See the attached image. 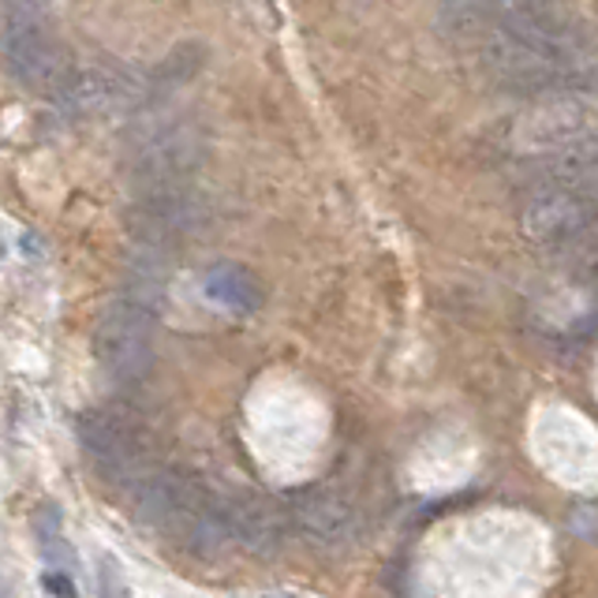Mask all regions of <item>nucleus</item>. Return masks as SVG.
Segmentation results:
<instances>
[{
    "label": "nucleus",
    "instance_id": "f257e3e1",
    "mask_svg": "<svg viewBox=\"0 0 598 598\" xmlns=\"http://www.w3.org/2000/svg\"><path fill=\"white\" fill-rule=\"evenodd\" d=\"M487 72L520 98L587 101L598 98V50L573 19L531 8L498 19L482 45Z\"/></svg>",
    "mask_w": 598,
    "mask_h": 598
},
{
    "label": "nucleus",
    "instance_id": "f03ea898",
    "mask_svg": "<svg viewBox=\"0 0 598 598\" xmlns=\"http://www.w3.org/2000/svg\"><path fill=\"white\" fill-rule=\"evenodd\" d=\"M206 157V139L195 123H154L131 146V176L139 195L192 184V173Z\"/></svg>",
    "mask_w": 598,
    "mask_h": 598
},
{
    "label": "nucleus",
    "instance_id": "7ed1b4c3",
    "mask_svg": "<svg viewBox=\"0 0 598 598\" xmlns=\"http://www.w3.org/2000/svg\"><path fill=\"white\" fill-rule=\"evenodd\" d=\"M94 356L112 382H139L154 363V307L117 300L94 329Z\"/></svg>",
    "mask_w": 598,
    "mask_h": 598
},
{
    "label": "nucleus",
    "instance_id": "20e7f679",
    "mask_svg": "<svg viewBox=\"0 0 598 598\" xmlns=\"http://www.w3.org/2000/svg\"><path fill=\"white\" fill-rule=\"evenodd\" d=\"M289 520L303 539H311L318 546H340L359 531V509L345 493L326 487H307L292 493Z\"/></svg>",
    "mask_w": 598,
    "mask_h": 598
},
{
    "label": "nucleus",
    "instance_id": "39448f33",
    "mask_svg": "<svg viewBox=\"0 0 598 598\" xmlns=\"http://www.w3.org/2000/svg\"><path fill=\"white\" fill-rule=\"evenodd\" d=\"M221 512L225 524H229V535L243 550H251L259 557H270L281 550L284 517L270 498H262V493H229V498H221Z\"/></svg>",
    "mask_w": 598,
    "mask_h": 598
},
{
    "label": "nucleus",
    "instance_id": "423d86ee",
    "mask_svg": "<svg viewBox=\"0 0 598 598\" xmlns=\"http://www.w3.org/2000/svg\"><path fill=\"white\" fill-rule=\"evenodd\" d=\"M203 292L214 303H221L225 311H236V315H251V311L262 307V289L254 281L251 270L236 262H217L203 273Z\"/></svg>",
    "mask_w": 598,
    "mask_h": 598
},
{
    "label": "nucleus",
    "instance_id": "0eeeda50",
    "mask_svg": "<svg viewBox=\"0 0 598 598\" xmlns=\"http://www.w3.org/2000/svg\"><path fill=\"white\" fill-rule=\"evenodd\" d=\"M546 0H442V12L460 23H498V19L543 8Z\"/></svg>",
    "mask_w": 598,
    "mask_h": 598
},
{
    "label": "nucleus",
    "instance_id": "6e6552de",
    "mask_svg": "<svg viewBox=\"0 0 598 598\" xmlns=\"http://www.w3.org/2000/svg\"><path fill=\"white\" fill-rule=\"evenodd\" d=\"M101 595L106 598H128V591H123V576H120V568L109 562V557H101Z\"/></svg>",
    "mask_w": 598,
    "mask_h": 598
},
{
    "label": "nucleus",
    "instance_id": "1a4fd4ad",
    "mask_svg": "<svg viewBox=\"0 0 598 598\" xmlns=\"http://www.w3.org/2000/svg\"><path fill=\"white\" fill-rule=\"evenodd\" d=\"M45 591H50L53 598H79V591H75L72 580L64 573H50V576H45Z\"/></svg>",
    "mask_w": 598,
    "mask_h": 598
}]
</instances>
